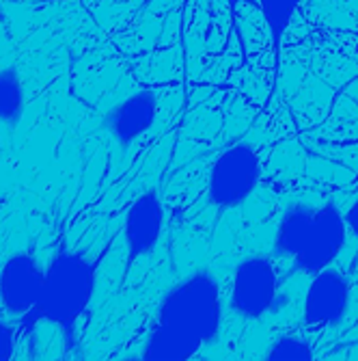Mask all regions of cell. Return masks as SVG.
I'll list each match as a JSON object with an SVG mask.
<instances>
[{
  "label": "cell",
  "mask_w": 358,
  "mask_h": 361,
  "mask_svg": "<svg viewBox=\"0 0 358 361\" xmlns=\"http://www.w3.org/2000/svg\"><path fill=\"white\" fill-rule=\"evenodd\" d=\"M97 288V264L74 249H58L44 271L41 294L32 310L37 320H44L60 331L70 348L76 344V326L89 310Z\"/></svg>",
  "instance_id": "1"
},
{
  "label": "cell",
  "mask_w": 358,
  "mask_h": 361,
  "mask_svg": "<svg viewBox=\"0 0 358 361\" xmlns=\"http://www.w3.org/2000/svg\"><path fill=\"white\" fill-rule=\"evenodd\" d=\"M279 275L266 255H250L236 267L231 281V307L248 318L257 320L266 316L276 299Z\"/></svg>",
  "instance_id": "4"
},
{
  "label": "cell",
  "mask_w": 358,
  "mask_h": 361,
  "mask_svg": "<svg viewBox=\"0 0 358 361\" xmlns=\"http://www.w3.org/2000/svg\"><path fill=\"white\" fill-rule=\"evenodd\" d=\"M162 227H165V206L158 190L149 188L129 204L123 216L121 236L125 245V273H129L141 257L153 253L162 236Z\"/></svg>",
  "instance_id": "5"
},
{
  "label": "cell",
  "mask_w": 358,
  "mask_h": 361,
  "mask_svg": "<svg viewBox=\"0 0 358 361\" xmlns=\"http://www.w3.org/2000/svg\"><path fill=\"white\" fill-rule=\"evenodd\" d=\"M26 91L15 65L0 68V123L15 128L24 115Z\"/></svg>",
  "instance_id": "12"
},
{
  "label": "cell",
  "mask_w": 358,
  "mask_h": 361,
  "mask_svg": "<svg viewBox=\"0 0 358 361\" xmlns=\"http://www.w3.org/2000/svg\"><path fill=\"white\" fill-rule=\"evenodd\" d=\"M300 0H259V7H262L266 26L270 30L272 46L276 50V56L281 54V42L285 30L289 28L291 18L296 16Z\"/></svg>",
  "instance_id": "13"
},
{
  "label": "cell",
  "mask_w": 358,
  "mask_h": 361,
  "mask_svg": "<svg viewBox=\"0 0 358 361\" xmlns=\"http://www.w3.org/2000/svg\"><path fill=\"white\" fill-rule=\"evenodd\" d=\"M158 322L184 329L203 344L214 342L222 326L220 288L207 271H194L175 283L160 303Z\"/></svg>",
  "instance_id": "2"
},
{
  "label": "cell",
  "mask_w": 358,
  "mask_h": 361,
  "mask_svg": "<svg viewBox=\"0 0 358 361\" xmlns=\"http://www.w3.org/2000/svg\"><path fill=\"white\" fill-rule=\"evenodd\" d=\"M313 357V346L300 336H281L266 353V359L270 361H309Z\"/></svg>",
  "instance_id": "14"
},
{
  "label": "cell",
  "mask_w": 358,
  "mask_h": 361,
  "mask_svg": "<svg viewBox=\"0 0 358 361\" xmlns=\"http://www.w3.org/2000/svg\"><path fill=\"white\" fill-rule=\"evenodd\" d=\"M15 353V331L13 326L0 320V361L11 359Z\"/></svg>",
  "instance_id": "15"
},
{
  "label": "cell",
  "mask_w": 358,
  "mask_h": 361,
  "mask_svg": "<svg viewBox=\"0 0 358 361\" xmlns=\"http://www.w3.org/2000/svg\"><path fill=\"white\" fill-rule=\"evenodd\" d=\"M347 225L341 210L335 204H324L313 210L309 236L296 255V264L305 273H317L331 267L345 245Z\"/></svg>",
  "instance_id": "7"
},
{
  "label": "cell",
  "mask_w": 358,
  "mask_h": 361,
  "mask_svg": "<svg viewBox=\"0 0 358 361\" xmlns=\"http://www.w3.org/2000/svg\"><path fill=\"white\" fill-rule=\"evenodd\" d=\"M259 180L262 158L250 143L240 141L214 160L207 178V200L218 210H234L255 192Z\"/></svg>",
  "instance_id": "3"
},
{
  "label": "cell",
  "mask_w": 358,
  "mask_h": 361,
  "mask_svg": "<svg viewBox=\"0 0 358 361\" xmlns=\"http://www.w3.org/2000/svg\"><path fill=\"white\" fill-rule=\"evenodd\" d=\"M226 3H229L231 7H236V3H238V0H226Z\"/></svg>",
  "instance_id": "17"
},
{
  "label": "cell",
  "mask_w": 358,
  "mask_h": 361,
  "mask_svg": "<svg viewBox=\"0 0 358 361\" xmlns=\"http://www.w3.org/2000/svg\"><path fill=\"white\" fill-rule=\"evenodd\" d=\"M313 221V210L307 206H291L279 221L276 236H274V251L285 257H296L309 236Z\"/></svg>",
  "instance_id": "11"
},
{
  "label": "cell",
  "mask_w": 358,
  "mask_h": 361,
  "mask_svg": "<svg viewBox=\"0 0 358 361\" xmlns=\"http://www.w3.org/2000/svg\"><path fill=\"white\" fill-rule=\"evenodd\" d=\"M203 342L194 338L192 334L177 329V326L155 322L151 329L145 348H143V359L149 361H188L194 355H199Z\"/></svg>",
  "instance_id": "10"
},
{
  "label": "cell",
  "mask_w": 358,
  "mask_h": 361,
  "mask_svg": "<svg viewBox=\"0 0 358 361\" xmlns=\"http://www.w3.org/2000/svg\"><path fill=\"white\" fill-rule=\"evenodd\" d=\"M350 305V283L337 269H321L311 279L305 303L302 318L309 326H333L341 322Z\"/></svg>",
  "instance_id": "8"
},
{
  "label": "cell",
  "mask_w": 358,
  "mask_h": 361,
  "mask_svg": "<svg viewBox=\"0 0 358 361\" xmlns=\"http://www.w3.org/2000/svg\"><path fill=\"white\" fill-rule=\"evenodd\" d=\"M44 271L32 253H11L0 267V307L9 316H28L41 294Z\"/></svg>",
  "instance_id": "6"
},
{
  "label": "cell",
  "mask_w": 358,
  "mask_h": 361,
  "mask_svg": "<svg viewBox=\"0 0 358 361\" xmlns=\"http://www.w3.org/2000/svg\"><path fill=\"white\" fill-rule=\"evenodd\" d=\"M343 219H345L347 229H352V234L358 236V195L352 200V204H350L347 212L343 214Z\"/></svg>",
  "instance_id": "16"
},
{
  "label": "cell",
  "mask_w": 358,
  "mask_h": 361,
  "mask_svg": "<svg viewBox=\"0 0 358 361\" xmlns=\"http://www.w3.org/2000/svg\"><path fill=\"white\" fill-rule=\"evenodd\" d=\"M155 117L158 97L149 89H141L121 97L115 106L108 109L104 115V130L117 145L127 147L149 133Z\"/></svg>",
  "instance_id": "9"
}]
</instances>
